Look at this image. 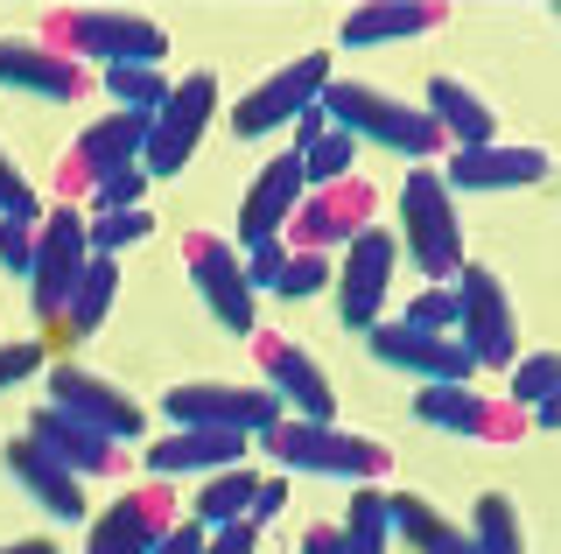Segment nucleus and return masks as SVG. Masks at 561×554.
I'll use <instances>...</instances> for the list:
<instances>
[{
  "label": "nucleus",
  "instance_id": "obj_1",
  "mask_svg": "<svg viewBox=\"0 0 561 554\" xmlns=\"http://www.w3.org/2000/svg\"><path fill=\"white\" fill-rule=\"evenodd\" d=\"M267 457L280 463V477H337V484H379L393 471V457L373 436H351L344 422H288L280 414L274 428L253 436Z\"/></svg>",
  "mask_w": 561,
  "mask_h": 554
},
{
  "label": "nucleus",
  "instance_id": "obj_2",
  "mask_svg": "<svg viewBox=\"0 0 561 554\" xmlns=\"http://www.w3.org/2000/svg\"><path fill=\"white\" fill-rule=\"evenodd\" d=\"M316 106H323V119H330V127H344L351 141H373V148H386V154H408V162L449 154V141L435 134V119L421 113V106H400V99H386L379 84L330 78Z\"/></svg>",
  "mask_w": 561,
  "mask_h": 554
},
{
  "label": "nucleus",
  "instance_id": "obj_3",
  "mask_svg": "<svg viewBox=\"0 0 561 554\" xmlns=\"http://www.w3.org/2000/svg\"><path fill=\"white\" fill-rule=\"evenodd\" d=\"M43 36H49L57 57H70V64L99 57L105 71H113V64H148V71H162V57H169L162 22L127 14V8H57L43 22Z\"/></svg>",
  "mask_w": 561,
  "mask_h": 554
},
{
  "label": "nucleus",
  "instance_id": "obj_4",
  "mask_svg": "<svg viewBox=\"0 0 561 554\" xmlns=\"http://www.w3.org/2000/svg\"><path fill=\"white\" fill-rule=\"evenodd\" d=\"M400 253L428 274V288H449L456 267H463V218H456V197L435 169H414L400 183Z\"/></svg>",
  "mask_w": 561,
  "mask_h": 554
},
{
  "label": "nucleus",
  "instance_id": "obj_5",
  "mask_svg": "<svg viewBox=\"0 0 561 554\" xmlns=\"http://www.w3.org/2000/svg\"><path fill=\"white\" fill-rule=\"evenodd\" d=\"M456 344L470 351V366L478 372H513V358H519V323H513V296L499 288V274L491 267H456Z\"/></svg>",
  "mask_w": 561,
  "mask_h": 554
},
{
  "label": "nucleus",
  "instance_id": "obj_6",
  "mask_svg": "<svg viewBox=\"0 0 561 554\" xmlns=\"http://www.w3.org/2000/svg\"><path fill=\"white\" fill-rule=\"evenodd\" d=\"M210 113H218V78L210 71H190L169 84V99L148 113V141H140V176L162 183V176H183V162L197 154Z\"/></svg>",
  "mask_w": 561,
  "mask_h": 554
},
{
  "label": "nucleus",
  "instance_id": "obj_7",
  "mask_svg": "<svg viewBox=\"0 0 561 554\" xmlns=\"http://www.w3.org/2000/svg\"><path fill=\"white\" fill-rule=\"evenodd\" d=\"M162 414L175 428H225V436H245V442L280 422L267 386H232V379H183V386L162 393Z\"/></svg>",
  "mask_w": 561,
  "mask_h": 554
},
{
  "label": "nucleus",
  "instance_id": "obj_8",
  "mask_svg": "<svg viewBox=\"0 0 561 554\" xmlns=\"http://www.w3.org/2000/svg\"><path fill=\"white\" fill-rule=\"evenodd\" d=\"M373 189H365L358 176H344V183H323V189H302V204H295V218L280 224V246L288 253H344L351 239L365 232V224H373Z\"/></svg>",
  "mask_w": 561,
  "mask_h": 554
},
{
  "label": "nucleus",
  "instance_id": "obj_9",
  "mask_svg": "<svg viewBox=\"0 0 561 554\" xmlns=\"http://www.w3.org/2000/svg\"><path fill=\"white\" fill-rule=\"evenodd\" d=\"M183 267H190V288L204 296V309H210V323H218V331H232V337H253V331H260L253 288H245V267H239L232 239L190 232V239H183Z\"/></svg>",
  "mask_w": 561,
  "mask_h": 554
},
{
  "label": "nucleus",
  "instance_id": "obj_10",
  "mask_svg": "<svg viewBox=\"0 0 561 554\" xmlns=\"http://www.w3.org/2000/svg\"><path fill=\"white\" fill-rule=\"evenodd\" d=\"M393 267H400V246L386 224H365L358 239L344 246V267H330V288H337V323L344 331H373L379 309H386V288H393Z\"/></svg>",
  "mask_w": 561,
  "mask_h": 554
},
{
  "label": "nucleus",
  "instance_id": "obj_11",
  "mask_svg": "<svg viewBox=\"0 0 561 554\" xmlns=\"http://www.w3.org/2000/svg\"><path fill=\"white\" fill-rule=\"evenodd\" d=\"M84 259H92V246H84V211L78 204H57V211L35 224V259H28V302L43 323L64 316V296L84 274Z\"/></svg>",
  "mask_w": 561,
  "mask_h": 554
},
{
  "label": "nucleus",
  "instance_id": "obj_12",
  "mask_svg": "<svg viewBox=\"0 0 561 554\" xmlns=\"http://www.w3.org/2000/svg\"><path fill=\"white\" fill-rule=\"evenodd\" d=\"M49 407L70 414V422H84L92 436L119 442V449H127L134 436H148V414H140V407H134L119 386H105L99 372L70 366V358H57V366H49Z\"/></svg>",
  "mask_w": 561,
  "mask_h": 554
},
{
  "label": "nucleus",
  "instance_id": "obj_13",
  "mask_svg": "<svg viewBox=\"0 0 561 554\" xmlns=\"http://www.w3.org/2000/svg\"><path fill=\"white\" fill-rule=\"evenodd\" d=\"M323 84H330V57H323V49H309V57L280 64L274 78H260L253 92L232 106V134H239V141H260V134L288 127L302 106H316V99H323Z\"/></svg>",
  "mask_w": 561,
  "mask_h": 554
},
{
  "label": "nucleus",
  "instance_id": "obj_14",
  "mask_svg": "<svg viewBox=\"0 0 561 554\" xmlns=\"http://www.w3.org/2000/svg\"><path fill=\"white\" fill-rule=\"evenodd\" d=\"M253 358H260V379H267L274 407L288 414V422H337V393H330L323 366H316L302 344L253 331Z\"/></svg>",
  "mask_w": 561,
  "mask_h": 554
},
{
  "label": "nucleus",
  "instance_id": "obj_15",
  "mask_svg": "<svg viewBox=\"0 0 561 554\" xmlns=\"http://www.w3.org/2000/svg\"><path fill=\"white\" fill-rule=\"evenodd\" d=\"M365 344H373V358L386 372L421 379V386H470L478 379V366H470V351L456 337H428V331H408V323H373Z\"/></svg>",
  "mask_w": 561,
  "mask_h": 554
},
{
  "label": "nucleus",
  "instance_id": "obj_16",
  "mask_svg": "<svg viewBox=\"0 0 561 554\" xmlns=\"http://www.w3.org/2000/svg\"><path fill=\"white\" fill-rule=\"evenodd\" d=\"M414 422L443 428V436H470V442H519L526 436V414L513 401H491L478 386H421Z\"/></svg>",
  "mask_w": 561,
  "mask_h": 554
},
{
  "label": "nucleus",
  "instance_id": "obj_17",
  "mask_svg": "<svg viewBox=\"0 0 561 554\" xmlns=\"http://www.w3.org/2000/svg\"><path fill=\"white\" fill-rule=\"evenodd\" d=\"M175 527V492L169 484H134V492H119L113 506L92 519V541L84 554H154V541Z\"/></svg>",
  "mask_w": 561,
  "mask_h": 554
},
{
  "label": "nucleus",
  "instance_id": "obj_18",
  "mask_svg": "<svg viewBox=\"0 0 561 554\" xmlns=\"http://www.w3.org/2000/svg\"><path fill=\"white\" fill-rule=\"evenodd\" d=\"M140 141H148V119L113 106L105 119H92V127L78 134V148L64 154L57 189H99L105 176H119V169H140Z\"/></svg>",
  "mask_w": 561,
  "mask_h": 554
},
{
  "label": "nucleus",
  "instance_id": "obj_19",
  "mask_svg": "<svg viewBox=\"0 0 561 554\" xmlns=\"http://www.w3.org/2000/svg\"><path fill=\"white\" fill-rule=\"evenodd\" d=\"M28 442L43 449V457H57L78 484L84 477H119V471H127V449L92 436L84 422H70V414H57V407H35L28 414Z\"/></svg>",
  "mask_w": 561,
  "mask_h": 554
},
{
  "label": "nucleus",
  "instance_id": "obj_20",
  "mask_svg": "<svg viewBox=\"0 0 561 554\" xmlns=\"http://www.w3.org/2000/svg\"><path fill=\"white\" fill-rule=\"evenodd\" d=\"M302 154H274L267 169L253 176V189H245L239 204V253L267 246V239H280V224L295 218V204H302Z\"/></svg>",
  "mask_w": 561,
  "mask_h": 554
},
{
  "label": "nucleus",
  "instance_id": "obj_21",
  "mask_svg": "<svg viewBox=\"0 0 561 554\" xmlns=\"http://www.w3.org/2000/svg\"><path fill=\"white\" fill-rule=\"evenodd\" d=\"M0 84L22 99H49V106H70L84 99V64L57 57L49 43H22V36H0Z\"/></svg>",
  "mask_w": 561,
  "mask_h": 554
},
{
  "label": "nucleus",
  "instance_id": "obj_22",
  "mask_svg": "<svg viewBox=\"0 0 561 554\" xmlns=\"http://www.w3.org/2000/svg\"><path fill=\"white\" fill-rule=\"evenodd\" d=\"M245 457V436H225V428H175V436L148 442V477H210V471H232Z\"/></svg>",
  "mask_w": 561,
  "mask_h": 554
},
{
  "label": "nucleus",
  "instance_id": "obj_23",
  "mask_svg": "<svg viewBox=\"0 0 561 554\" xmlns=\"http://www.w3.org/2000/svg\"><path fill=\"white\" fill-rule=\"evenodd\" d=\"M443 183H449V197L456 189H526V183H548V154L540 148H505V141L456 148Z\"/></svg>",
  "mask_w": 561,
  "mask_h": 554
},
{
  "label": "nucleus",
  "instance_id": "obj_24",
  "mask_svg": "<svg viewBox=\"0 0 561 554\" xmlns=\"http://www.w3.org/2000/svg\"><path fill=\"white\" fill-rule=\"evenodd\" d=\"M0 463H8V477L22 484V492H28L49 519H84V484L70 477L57 457H43L28 436H14L8 449H0Z\"/></svg>",
  "mask_w": 561,
  "mask_h": 554
},
{
  "label": "nucleus",
  "instance_id": "obj_25",
  "mask_svg": "<svg viewBox=\"0 0 561 554\" xmlns=\"http://www.w3.org/2000/svg\"><path fill=\"white\" fill-rule=\"evenodd\" d=\"M428 28H443V8H435V0H373V8L344 14L337 43H344V49H379V43L428 36Z\"/></svg>",
  "mask_w": 561,
  "mask_h": 554
},
{
  "label": "nucleus",
  "instance_id": "obj_26",
  "mask_svg": "<svg viewBox=\"0 0 561 554\" xmlns=\"http://www.w3.org/2000/svg\"><path fill=\"white\" fill-rule=\"evenodd\" d=\"M435 119V134L449 141V154L456 148H491L499 141V113L484 106L470 84H456V78H428V106H421Z\"/></svg>",
  "mask_w": 561,
  "mask_h": 554
},
{
  "label": "nucleus",
  "instance_id": "obj_27",
  "mask_svg": "<svg viewBox=\"0 0 561 554\" xmlns=\"http://www.w3.org/2000/svg\"><path fill=\"white\" fill-rule=\"evenodd\" d=\"M386 533L408 554H470V533L443 519L421 492H386Z\"/></svg>",
  "mask_w": 561,
  "mask_h": 554
},
{
  "label": "nucleus",
  "instance_id": "obj_28",
  "mask_svg": "<svg viewBox=\"0 0 561 554\" xmlns=\"http://www.w3.org/2000/svg\"><path fill=\"white\" fill-rule=\"evenodd\" d=\"M119 296V259H84V274L70 281V296H64V316H57V344H84L105 323V309H113Z\"/></svg>",
  "mask_w": 561,
  "mask_h": 554
},
{
  "label": "nucleus",
  "instance_id": "obj_29",
  "mask_svg": "<svg viewBox=\"0 0 561 554\" xmlns=\"http://www.w3.org/2000/svg\"><path fill=\"white\" fill-rule=\"evenodd\" d=\"M253 492H260V477L245 471V463H232V471H210L204 492H197V527L210 533V527H232V519H245Z\"/></svg>",
  "mask_w": 561,
  "mask_h": 554
},
{
  "label": "nucleus",
  "instance_id": "obj_30",
  "mask_svg": "<svg viewBox=\"0 0 561 554\" xmlns=\"http://www.w3.org/2000/svg\"><path fill=\"white\" fill-rule=\"evenodd\" d=\"M393 547V533H386V492H351V512L337 527V554H386Z\"/></svg>",
  "mask_w": 561,
  "mask_h": 554
},
{
  "label": "nucleus",
  "instance_id": "obj_31",
  "mask_svg": "<svg viewBox=\"0 0 561 554\" xmlns=\"http://www.w3.org/2000/svg\"><path fill=\"white\" fill-rule=\"evenodd\" d=\"M470 554H526L519 512L505 506L499 492H484V498H478V512H470Z\"/></svg>",
  "mask_w": 561,
  "mask_h": 554
},
{
  "label": "nucleus",
  "instance_id": "obj_32",
  "mask_svg": "<svg viewBox=\"0 0 561 554\" xmlns=\"http://www.w3.org/2000/svg\"><path fill=\"white\" fill-rule=\"evenodd\" d=\"M154 232V211H84V246L99 259H119V246H140Z\"/></svg>",
  "mask_w": 561,
  "mask_h": 554
},
{
  "label": "nucleus",
  "instance_id": "obj_33",
  "mask_svg": "<svg viewBox=\"0 0 561 554\" xmlns=\"http://www.w3.org/2000/svg\"><path fill=\"white\" fill-rule=\"evenodd\" d=\"M105 99H119V113H140V119H148L169 99V78L148 71V64H113V71H105Z\"/></svg>",
  "mask_w": 561,
  "mask_h": 554
},
{
  "label": "nucleus",
  "instance_id": "obj_34",
  "mask_svg": "<svg viewBox=\"0 0 561 554\" xmlns=\"http://www.w3.org/2000/svg\"><path fill=\"white\" fill-rule=\"evenodd\" d=\"M351 154H358V141H351L344 127H323V141L302 148V183H309V189L344 183V176H351Z\"/></svg>",
  "mask_w": 561,
  "mask_h": 554
},
{
  "label": "nucleus",
  "instance_id": "obj_35",
  "mask_svg": "<svg viewBox=\"0 0 561 554\" xmlns=\"http://www.w3.org/2000/svg\"><path fill=\"white\" fill-rule=\"evenodd\" d=\"M323 288H330V259H323V253H288V259H280L274 296L302 302V296H323Z\"/></svg>",
  "mask_w": 561,
  "mask_h": 554
},
{
  "label": "nucleus",
  "instance_id": "obj_36",
  "mask_svg": "<svg viewBox=\"0 0 561 554\" xmlns=\"http://www.w3.org/2000/svg\"><path fill=\"white\" fill-rule=\"evenodd\" d=\"M554 379H561L554 351L519 358V366H513V407H540V401H554Z\"/></svg>",
  "mask_w": 561,
  "mask_h": 554
},
{
  "label": "nucleus",
  "instance_id": "obj_37",
  "mask_svg": "<svg viewBox=\"0 0 561 554\" xmlns=\"http://www.w3.org/2000/svg\"><path fill=\"white\" fill-rule=\"evenodd\" d=\"M400 323H408V331H428V337H449V323H456V288H421V296L400 309Z\"/></svg>",
  "mask_w": 561,
  "mask_h": 554
},
{
  "label": "nucleus",
  "instance_id": "obj_38",
  "mask_svg": "<svg viewBox=\"0 0 561 554\" xmlns=\"http://www.w3.org/2000/svg\"><path fill=\"white\" fill-rule=\"evenodd\" d=\"M0 218L8 224H43V204H35V189H28V176L0 154Z\"/></svg>",
  "mask_w": 561,
  "mask_h": 554
},
{
  "label": "nucleus",
  "instance_id": "obj_39",
  "mask_svg": "<svg viewBox=\"0 0 561 554\" xmlns=\"http://www.w3.org/2000/svg\"><path fill=\"white\" fill-rule=\"evenodd\" d=\"M140 189H148V176H140V169H119V176H105L92 189V211H140Z\"/></svg>",
  "mask_w": 561,
  "mask_h": 554
},
{
  "label": "nucleus",
  "instance_id": "obj_40",
  "mask_svg": "<svg viewBox=\"0 0 561 554\" xmlns=\"http://www.w3.org/2000/svg\"><path fill=\"white\" fill-rule=\"evenodd\" d=\"M28 259H35V224H8V218H0V267L28 281Z\"/></svg>",
  "mask_w": 561,
  "mask_h": 554
},
{
  "label": "nucleus",
  "instance_id": "obj_41",
  "mask_svg": "<svg viewBox=\"0 0 561 554\" xmlns=\"http://www.w3.org/2000/svg\"><path fill=\"white\" fill-rule=\"evenodd\" d=\"M260 547V527L253 519H232V527H210V541H204V554H253Z\"/></svg>",
  "mask_w": 561,
  "mask_h": 554
},
{
  "label": "nucleus",
  "instance_id": "obj_42",
  "mask_svg": "<svg viewBox=\"0 0 561 554\" xmlns=\"http://www.w3.org/2000/svg\"><path fill=\"white\" fill-rule=\"evenodd\" d=\"M35 366H43V351H35V344H0V393L22 386Z\"/></svg>",
  "mask_w": 561,
  "mask_h": 554
},
{
  "label": "nucleus",
  "instance_id": "obj_43",
  "mask_svg": "<svg viewBox=\"0 0 561 554\" xmlns=\"http://www.w3.org/2000/svg\"><path fill=\"white\" fill-rule=\"evenodd\" d=\"M280 506H288V477H260V492H253V506H245V519H253V527H267Z\"/></svg>",
  "mask_w": 561,
  "mask_h": 554
},
{
  "label": "nucleus",
  "instance_id": "obj_44",
  "mask_svg": "<svg viewBox=\"0 0 561 554\" xmlns=\"http://www.w3.org/2000/svg\"><path fill=\"white\" fill-rule=\"evenodd\" d=\"M204 541H210V533L197 527V519H175L162 541H154V554H204Z\"/></svg>",
  "mask_w": 561,
  "mask_h": 554
},
{
  "label": "nucleus",
  "instance_id": "obj_45",
  "mask_svg": "<svg viewBox=\"0 0 561 554\" xmlns=\"http://www.w3.org/2000/svg\"><path fill=\"white\" fill-rule=\"evenodd\" d=\"M323 127H330V119H323V106H302V113H295V148H288V154L316 148V141H323Z\"/></svg>",
  "mask_w": 561,
  "mask_h": 554
},
{
  "label": "nucleus",
  "instance_id": "obj_46",
  "mask_svg": "<svg viewBox=\"0 0 561 554\" xmlns=\"http://www.w3.org/2000/svg\"><path fill=\"white\" fill-rule=\"evenodd\" d=\"M302 554H337V527H309L302 533Z\"/></svg>",
  "mask_w": 561,
  "mask_h": 554
},
{
  "label": "nucleus",
  "instance_id": "obj_47",
  "mask_svg": "<svg viewBox=\"0 0 561 554\" xmlns=\"http://www.w3.org/2000/svg\"><path fill=\"white\" fill-rule=\"evenodd\" d=\"M0 554H57V541H43V533H35V541H14V547H0Z\"/></svg>",
  "mask_w": 561,
  "mask_h": 554
}]
</instances>
